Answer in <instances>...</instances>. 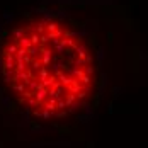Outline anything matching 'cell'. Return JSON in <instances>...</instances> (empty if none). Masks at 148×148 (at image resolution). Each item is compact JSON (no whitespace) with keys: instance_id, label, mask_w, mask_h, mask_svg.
<instances>
[{"instance_id":"obj_1","label":"cell","mask_w":148,"mask_h":148,"mask_svg":"<svg viewBox=\"0 0 148 148\" xmlns=\"http://www.w3.org/2000/svg\"><path fill=\"white\" fill-rule=\"evenodd\" d=\"M0 78L15 102L41 119H65L92 101L101 82L89 38L70 21L38 14L0 39Z\"/></svg>"}]
</instances>
